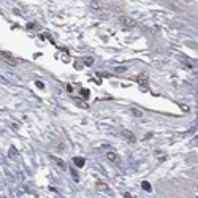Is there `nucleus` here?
I'll list each match as a JSON object with an SVG mask.
<instances>
[{"mask_svg":"<svg viewBox=\"0 0 198 198\" xmlns=\"http://www.w3.org/2000/svg\"><path fill=\"white\" fill-rule=\"evenodd\" d=\"M119 21H120V24L124 25V27H130V29H131V27H135V25H136L135 19H131V17H127V16H122Z\"/></svg>","mask_w":198,"mask_h":198,"instance_id":"f257e3e1","label":"nucleus"},{"mask_svg":"<svg viewBox=\"0 0 198 198\" xmlns=\"http://www.w3.org/2000/svg\"><path fill=\"white\" fill-rule=\"evenodd\" d=\"M136 81L139 82V86H141V87L144 86V90H147V76H146V74H138Z\"/></svg>","mask_w":198,"mask_h":198,"instance_id":"f03ea898","label":"nucleus"},{"mask_svg":"<svg viewBox=\"0 0 198 198\" xmlns=\"http://www.w3.org/2000/svg\"><path fill=\"white\" fill-rule=\"evenodd\" d=\"M2 57H5V59L8 60V63H10V65H16V59L13 57V55H11L10 52H6V51H2Z\"/></svg>","mask_w":198,"mask_h":198,"instance_id":"7ed1b4c3","label":"nucleus"},{"mask_svg":"<svg viewBox=\"0 0 198 198\" xmlns=\"http://www.w3.org/2000/svg\"><path fill=\"white\" fill-rule=\"evenodd\" d=\"M122 135H124L127 138V141H130V143H135V141H136L135 135L131 133V131H128V130H122Z\"/></svg>","mask_w":198,"mask_h":198,"instance_id":"20e7f679","label":"nucleus"},{"mask_svg":"<svg viewBox=\"0 0 198 198\" xmlns=\"http://www.w3.org/2000/svg\"><path fill=\"white\" fill-rule=\"evenodd\" d=\"M95 188H97V190H100V192H106V193H111L109 187H108L106 184H103V182H97V184H95Z\"/></svg>","mask_w":198,"mask_h":198,"instance_id":"39448f33","label":"nucleus"},{"mask_svg":"<svg viewBox=\"0 0 198 198\" xmlns=\"http://www.w3.org/2000/svg\"><path fill=\"white\" fill-rule=\"evenodd\" d=\"M73 163L76 165L78 168H82V166H84V163H86V160H84L82 157H74V158H73Z\"/></svg>","mask_w":198,"mask_h":198,"instance_id":"423d86ee","label":"nucleus"},{"mask_svg":"<svg viewBox=\"0 0 198 198\" xmlns=\"http://www.w3.org/2000/svg\"><path fill=\"white\" fill-rule=\"evenodd\" d=\"M106 158L108 160H111V162H119V155L117 154H114V152H106Z\"/></svg>","mask_w":198,"mask_h":198,"instance_id":"0eeeda50","label":"nucleus"},{"mask_svg":"<svg viewBox=\"0 0 198 198\" xmlns=\"http://www.w3.org/2000/svg\"><path fill=\"white\" fill-rule=\"evenodd\" d=\"M141 187H143L146 192H150V190H152V187H150V184H149L147 181H143V182H141Z\"/></svg>","mask_w":198,"mask_h":198,"instance_id":"6e6552de","label":"nucleus"},{"mask_svg":"<svg viewBox=\"0 0 198 198\" xmlns=\"http://www.w3.org/2000/svg\"><path fill=\"white\" fill-rule=\"evenodd\" d=\"M90 5H92L93 10H100V2H98V0H92Z\"/></svg>","mask_w":198,"mask_h":198,"instance_id":"1a4fd4ad","label":"nucleus"},{"mask_svg":"<svg viewBox=\"0 0 198 198\" xmlns=\"http://www.w3.org/2000/svg\"><path fill=\"white\" fill-rule=\"evenodd\" d=\"M52 158H54V162H57V163H59V166H60V168H65V163L62 162L60 158H57V157H52Z\"/></svg>","mask_w":198,"mask_h":198,"instance_id":"9d476101","label":"nucleus"},{"mask_svg":"<svg viewBox=\"0 0 198 198\" xmlns=\"http://www.w3.org/2000/svg\"><path fill=\"white\" fill-rule=\"evenodd\" d=\"M81 95H82L84 98H87V97H89V90H87V89H81Z\"/></svg>","mask_w":198,"mask_h":198,"instance_id":"9b49d317","label":"nucleus"},{"mask_svg":"<svg viewBox=\"0 0 198 198\" xmlns=\"http://www.w3.org/2000/svg\"><path fill=\"white\" fill-rule=\"evenodd\" d=\"M84 62H86V65H92L93 63V59L92 57H86V59H84Z\"/></svg>","mask_w":198,"mask_h":198,"instance_id":"f8f14e48","label":"nucleus"},{"mask_svg":"<svg viewBox=\"0 0 198 198\" xmlns=\"http://www.w3.org/2000/svg\"><path fill=\"white\" fill-rule=\"evenodd\" d=\"M131 111H133V112H135V116H143V112H141V111H138V109H135V108H133V109H131Z\"/></svg>","mask_w":198,"mask_h":198,"instance_id":"ddd939ff","label":"nucleus"},{"mask_svg":"<svg viewBox=\"0 0 198 198\" xmlns=\"http://www.w3.org/2000/svg\"><path fill=\"white\" fill-rule=\"evenodd\" d=\"M33 27H35V24H33V22H30V24H27V29H33Z\"/></svg>","mask_w":198,"mask_h":198,"instance_id":"4468645a","label":"nucleus"},{"mask_svg":"<svg viewBox=\"0 0 198 198\" xmlns=\"http://www.w3.org/2000/svg\"><path fill=\"white\" fill-rule=\"evenodd\" d=\"M10 155H11V157L14 155V147H10Z\"/></svg>","mask_w":198,"mask_h":198,"instance_id":"2eb2a0df","label":"nucleus"},{"mask_svg":"<svg viewBox=\"0 0 198 198\" xmlns=\"http://www.w3.org/2000/svg\"><path fill=\"white\" fill-rule=\"evenodd\" d=\"M124 196H125V198H135L133 195H130V193H124Z\"/></svg>","mask_w":198,"mask_h":198,"instance_id":"dca6fc26","label":"nucleus"}]
</instances>
